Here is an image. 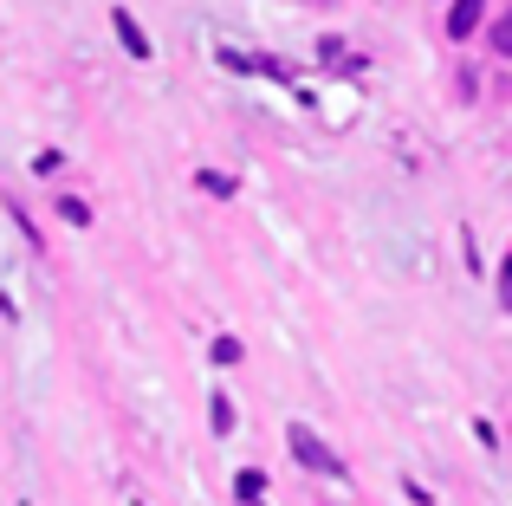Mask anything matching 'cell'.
<instances>
[{
	"instance_id": "cell-1",
	"label": "cell",
	"mask_w": 512,
	"mask_h": 506,
	"mask_svg": "<svg viewBox=\"0 0 512 506\" xmlns=\"http://www.w3.org/2000/svg\"><path fill=\"white\" fill-rule=\"evenodd\" d=\"M286 442H292V455H299V468H312V474H344V461L331 455V448L318 442V435L305 429V422H292V429H286Z\"/></svg>"
},
{
	"instance_id": "cell-2",
	"label": "cell",
	"mask_w": 512,
	"mask_h": 506,
	"mask_svg": "<svg viewBox=\"0 0 512 506\" xmlns=\"http://www.w3.org/2000/svg\"><path fill=\"white\" fill-rule=\"evenodd\" d=\"M111 26H117V39H124V52H130V59H150V39H143V26H137V13H130V7H111Z\"/></svg>"
},
{
	"instance_id": "cell-3",
	"label": "cell",
	"mask_w": 512,
	"mask_h": 506,
	"mask_svg": "<svg viewBox=\"0 0 512 506\" xmlns=\"http://www.w3.org/2000/svg\"><path fill=\"white\" fill-rule=\"evenodd\" d=\"M480 20H487V0H454L448 7V39H474Z\"/></svg>"
},
{
	"instance_id": "cell-4",
	"label": "cell",
	"mask_w": 512,
	"mask_h": 506,
	"mask_svg": "<svg viewBox=\"0 0 512 506\" xmlns=\"http://www.w3.org/2000/svg\"><path fill=\"white\" fill-rule=\"evenodd\" d=\"M234 494L247 500V506H260V494H266V474H260V468H240V474H234Z\"/></svg>"
},
{
	"instance_id": "cell-5",
	"label": "cell",
	"mask_w": 512,
	"mask_h": 506,
	"mask_svg": "<svg viewBox=\"0 0 512 506\" xmlns=\"http://www.w3.org/2000/svg\"><path fill=\"white\" fill-rule=\"evenodd\" d=\"M208 429H214V435L234 429V403H227V396H214V403H208Z\"/></svg>"
},
{
	"instance_id": "cell-6",
	"label": "cell",
	"mask_w": 512,
	"mask_h": 506,
	"mask_svg": "<svg viewBox=\"0 0 512 506\" xmlns=\"http://www.w3.org/2000/svg\"><path fill=\"white\" fill-rule=\"evenodd\" d=\"M493 52H500V59H512V7L493 20Z\"/></svg>"
},
{
	"instance_id": "cell-7",
	"label": "cell",
	"mask_w": 512,
	"mask_h": 506,
	"mask_svg": "<svg viewBox=\"0 0 512 506\" xmlns=\"http://www.w3.org/2000/svg\"><path fill=\"white\" fill-rule=\"evenodd\" d=\"M59 215H65V221H72V228H85V221H91V208H85V202H78V195H65V202H59Z\"/></svg>"
},
{
	"instance_id": "cell-8",
	"label": "cell",
	"mask_w": 512,
	"mask_h": 506,
	"mask_svg": "<svg viewBox=\"0 0 512 506\" xmlns=\"http://www.w3.org/2000/svg\"><path fill=\"white\" fill-rule=\"evenodd\" d=\"M195 182H201V189H208V195H234V176H214V169H201Z\"/></svg>"
},
{
	"instance_id": "cell-9",
	"label": "cell",
	"mask_w": 512,
	"mask_h": 506,
	"mask_svg": "<svg viewBox=\"0 0 512 506\" xmlns=\"http://www.w3.org/2000/svg\"><path fill=\"white\" fill-rule=\"evenodd\" d=\"M208 357H214V364H240V338H214Z\"/></svg>"
},
{
	"instance_id": "cell-10",
	"label": "cell",
	"mask_w": 512,
	"mask_h": 506,
	"mask_svg": "<svg viewBox=\"0 0 512 506\" xmlns=\"http://www.w3.org/2000/svg\"><path fill=\"white\" fill-rule=\"evenodd\" d=\"M500 305L512 312V253H506V266H500Z\"/></svg>"
}]
</instances>
